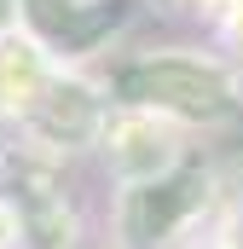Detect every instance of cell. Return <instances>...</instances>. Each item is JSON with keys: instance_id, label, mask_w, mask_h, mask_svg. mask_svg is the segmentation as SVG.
<instances>
[{"instance_id": "277c9868", "label": "cell", "mask_w": 243, "mask_h": 249, "mask_svg": "<svg viewBox=\"0 0 243 249\" xmlns=\"http://www.w3.org/2000/svg\"><path fill=\"white\" fill-rule=\"evenodd\" d=\"M47 87H52L47 47H41L35 35L6 29V35H0V105H6V110H35Z\"/></svg>"}, {"instance_id": "7a4b0ae2", "label": "cell", "mask_w": 243, "mask_h": 249, "mask_svg": "<svg viewBox=\"0 0 243 249\" xmlns=\"http://www.w3.org/2000/svg\"><path fill=\"white\" fill-rule=\"evenodd\" d=\"M174 157H180V139H174L168 116L127 110V116L110 127V162H116V174L127 180V186H151V180H162V174L174 168Z\"/></svg>"}, {"instance_id": "5b68a950", "label": "cell", "mask_w": 243, "mask_h": 249, "mask_svg": "<svg viewBox=\"0 0 243 249\" xmlns=\"http://www.w3.org/2000/svg\"><path fill=\"white\" fill-rule=\"evenodd\" d=\"M29 116H35L41 133H52V139H87L99 127V99L87 87H75V81H52Z\"/></svg>"}, {"instance_id": "6da1fadb", "label": "cell", "mask_w": 243, "mask_h": 249, "mask_svg": "<svg viewBox=\"0 0 243 249\" xmlns=\"http://www.w3.org/2000/svg\"><path fill=\"white\" fill-rule=\"evenodd\" d=\"M116 99L127 110H151V116H180V122H220L232 116V81L220 64L185 58V53H151L116 70Z\"/></svg>"}, {"instance_id": "3957f363", "label": "cell", "mask_w": 243, "mask_h": 249, "mask_svg": "<svg viewBox=\"0 0 243 249\" xmlns=\"http://www.w3.org/2000/svg\"><path fill=\"white\" fill-rule=\"evenodd\" d=\"M197 174H180V180H151V186H133L127 191V214H122V226H127V238L145 249L156 244V238H168L174 226H180L185 214H191V203H197Z\"/></svg>"}]
</instances>
